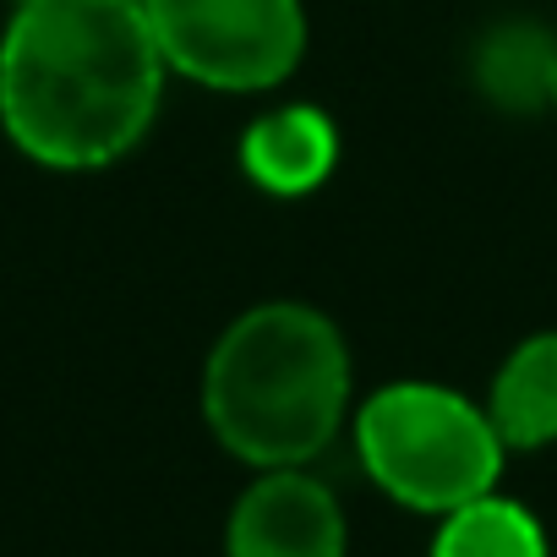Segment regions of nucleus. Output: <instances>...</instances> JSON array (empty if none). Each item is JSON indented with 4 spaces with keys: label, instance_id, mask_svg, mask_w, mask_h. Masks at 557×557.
<instances>
[{
    "label": "nucleus",
    "instance_id": "obj_1",
    "mask_svg": "<svg viewBox=\"0 0 557 557\" xmlns=\"http://www.w3.org/2000/svg\"><path fill=\"white\" fill-rule=\"evenodd\" d=\"M143 0H17L0 34V132L45 170L126 159L164 99Z\"/></svg>",
    "mask_w": 557,
    "mask_h": 557
},
{
    "label": "nucleus",
    "instance_id": "obj_2",
    "mask_svg": "<svg viewBox=\"0 0 557 557\" xmlns=\"http://www.w3.org/2000/svg\"><path fill=\"white\" fill-rule=\"evenodd\" d=\"M350 410V345L307 301H262L208 350L202 421L251 470L312 465Z\"/></svg>",
    "mask_w": 557,
    "mask_h": 557
},
{
    "label": "nucleus",
    "instance_id": "obj_3",
    "mask_svg": "<svg viewBox=\"0 0 557 557\" xmlns=\"http://www.w3.org/2000/svg\"><path fill=\"white\" fill-rule=\"evenodd\" d=\"M356 454L367 475L410 513H454L503 475V437L486 405H470L443 383H388L356 416Z\"/></svg>",
    "mask_w": 557,
    "mask_h": 557
},
{
    "label": "nucleus",
    "instance_id": "obj_4",
    "mask_svg": "<svg viewBox=\"0 0 557 557\" xmlns=\"http://www.w3.org/2000/svg\"><path fill=\"white\" fill-rule=\"evenodd\" d=\"M170 72L219 94H268L307 55L301 0H143Z\"/></svg>",
    "mask_w": 557,
    "mask_h": 557
},
{
    "label": "nucleus",
    "instance_id": "obj_5",
    "mask_svg": "<svg viewBox=\"0 0 557 557\" xmlns=\"http://www.w3.org/2000/svg\"><path fill=\"white\" fill-rule=\"evenodd\" d=\"M350 524L339 497L307 470H262L230 508L224 557H345Z\"/></svg>",
    "mask_w": 557,
    "mask_h": 557
},
{
    "label": "nucleus",
    "instance_id": "obj_6",
    "mask_svg": "<svg viewBox=\"0 0 557 557\" xmlns=\"http://www.w3.org/2000/svg\"><path fill=\"white\" fill-rule=\"evenodd\" d=\"M240 170L268 197H312L339 170V121L323 104L268 110L240 137Z\"/></svg>",
    "mask_w": 557,
    "mask_h": 557
},
{
    "label": "nucleus",
    "instance_id": "obj_7",
    "mask_svg": "<svg viewBox=\"0 0 557 557\" xmlns=\"http://www.w3.org/2000/svg\"><path fill=\"white\" fill-rule=\"evenodd\" d=\"M470 83L492 110L535 115L557 99V39L530 17L497 23L470 50Z\"/></svg>",
    "mask_w": 557,
    "mask_h": 557
},
{
    "label": "nucleus",
    "instance_id": "obj_8",
    "mask_svg": "<svg viewBox=\"0 0 557 557\" xmlns=\"http://www.w3.org/2000/svg\"><path fill=\"white\" fill-rule=\"evenodd\" d=\"M486 421L497 426L508 454H535L557 443V329L530 334L508 350L486 394Z\"/></svg>",
    "mask_w": 557,
    "mask_h": 557
},
{
    "label": "nucleus",
    "instance_id": "obj_9",
    "mask_svg": "<svg viewBox=\"0 0 557 557\" xmlns=\"http://www.w3.org/2000/svg\"><path fill=\"white\" fill-rule=\"evenodd\" d=\"M426 557H552V546H546L541 519L524 503L486 492L437 519Z\"/></svg>",
    "mask_w": 557,
    "mask_h": 557
},
{
    "label": "nucleus",
    "instance_id": "obj_10",
    "mask_svg": "<svg viewBox=\"0 0 557 557\" xmlns=\"http://www.w3.org/2000/svg\"><path fill=\"white\" fill-rule=\"evenodd\" d=\"M552 110H557V99H552Z\"/></svg>",
    "mask_w": 557,
    "mask_h": 557
},
{
    "label": "nucleus",
    "instance_id": "obj_11",
    "mask_svg": "<svg viewBox=\"0 0 557 557\" xmlns=\"http://www.w3.org/2000/svg\"><path fill=\"white\" fill-rule=\"evenodd\" d=\"M12 7H17V0H12Z\"/></svg>",
    "mask_w": 557,
    "mask_h": 557
}]
</instances>
